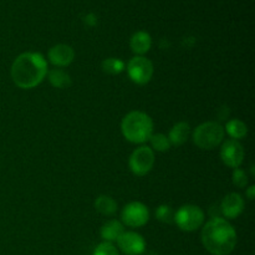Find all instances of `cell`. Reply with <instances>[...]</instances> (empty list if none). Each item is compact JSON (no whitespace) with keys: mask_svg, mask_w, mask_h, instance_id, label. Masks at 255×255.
<instances>
[{"mask_svg":"<svg viewBox=\"0 0 255 255\" xmlns=\"http://www.w3.org/2000/svg\"><path fill=\"white\" fill-rule=\"evenodd\" d=\"M47 75V62L40 52H24L14 60L11 79L19 89L30 90L39 86Z\"/></svg>","mask_w":255,"mask_h":255,"instance_id":"obj_1","label":"cell"},{"mask_svg":"<svg viewBox=\"0 0 255 255\" xmlns=\"http://www.w3.org/2000/svg\"><path fill=\"white\" fill-rule=\"evenodd\" d=\"M203 247L213 255H228L237 246V232L228 221L214 217L202 229Z\"/></svg>","mask_w":255,"mask_h":255,"instance_id":"obj_2","label":"cell"},{"mask_svg":"<svg viewBox=\"0 0 255 255\" xmlns=\"http://www.w3.org/2000/svg\"><path fill=\"white\" fill-rule=\"evenodd\" d=\"M121 131L125 138L132 143H144L153 134V121L142 111H132L124 117Z\"/></svg>","mask_w":255,"mask_h":255,"instance_id":"obj_3","label":"cell"},{"mask_svg":"<svg viewBox=\"0 0 255 255\" xmlns=\"http://www.w3.org/2000/svg\"><path fill=\"white\" fill-rule=\"evenodd\" d=\"M224 134H226V131H224L223 126H221L218 122L209 121L199 125L194 129L192 137H193L194 144L198 148L211 151L223 142Z\"/></svg>","mask_w":255,"mask_h":255,"instance_id":"obj_4","label":"cell"},{"mask_svg":"<svg viewBox=\"0 0 255 255\" xmlns=\"http://www.w3.org/2000/svg\"><path fill=\"white\" fill-rule=\"evenodd\" d=\"M174 223L181 231L194 232L204 223V212L198 206L186 204L174 213Z\"/></svg>","mask_w":255,"mask_h":255,"instance_id":"obj_5","label":"cell"},{"mask_svg":"<svg viewBox=\"0 0 255 255\" xmlns=\"http://www.w3.org/2000/svg\"><path fill=\"white\" fill-rule=\"evenodd\" d=\"M129 169L132 173L136 176H146L154 164V152L152 151L151 147L141 146L132 152L129 157Z\"/></svg>","mask_w":255,"mask_h":255,"instance_id":"obj_6","label":"cell"},{"mask_svg":"<svg viewBox=\"0 0 255 255\" xmlns=\"http://www.w3.org/2000/svg\"><path fill=\"white\" fill-rule=\"evenodd\" d=\"M127 72L134 84L146 85L153 76V64L144 56H134L127 64Z\"/></svg>","mask_w":255,"mask_h":255,"instance_id":"obj_7","label":"cell"},{"mask_svg":"<svg viewBox=\"0 0 255 255\" xmlns=\"http://www.w3.org/2000/svg\"><path fill=\"white\" fill-rule=\"evenodd\" d=\"M122 222L131 228L143 227L149 219L148 208L141 202H131L124 207L121 213Z\"/></svg>","mask_w":255,"mask_h":255,"instance_id":"obj_8","label":"cell"},{"mask_svg":"<svg viewBox=\"0 0 255 255\" xmlns=\"http://www.w3.org/2000/svg\"><path fill=\"white\" fill-rule=\"evenodd\" d=\"M221 158L226 166L231 168H239L244 161V148L237 139H227L221 149Z\"/></svg>","mask_w":255,"mask_h":255,"instance_id":"obj_9","label":"cell"},{"mask_svg":"<svg viewBox=\"0 0 255 255\" xmlns=\"http://www.w3.org/2000/svg\"><path fill=\"white\" fill-rule=\"evenodd\" d=\"M117 246L126 255H141L146 249V242L136 232H124L117 239Z\"/></svg>","mask_w":255,"mask_h":255,"instance_id":"obj_10","label":"cell"},{"mask_svg":"<svg viewBox=\"0 0 255 255\" xmlns=\"http://www.w3.org/2000/svg\"><path fill=\"white\" fill-rule=\"evenodd\" d=\"M50 62L57 67L69 66L75 59V51L70 45L57 44L49 50Z\"/></svg>","mask_w":255,"mask_h":255,"instance_id":"obj_11","label":"cell"},{"mask_svg":"<svg viewBox=\"0 0 255 255\" xmlns=\"http://www.w3.org/2000/svg\"><path fill=\"white\" fill-rule=\"evenodd\" d=\"M244 199L238 193H229L221 203V212L226 218L236 219L243 213Z\"/></svg>","mask_w":255,"mask_h":255,"instance_id":"obj_12","label":"cell"},{"mask_svg":"<svg viewBox=\"0 0 255 255\" xmlns=\"http://www.w3.org/2000/svg\"><path fill=\"white\" fill-rule=\"evenodd\" d=\"M189 136H191V126H189L188 122H178V124L174 125L171 128V131H169V143H171V146L179 147L188 141Z\"/></svg>","mask_w":255,"mask_h":255,"instance_id":"obj_13","label":"cell"},{"mask_svg":"<svg viewBox=\"0 0 255 255\" xmlns=\"http://www.w3.org/2000/svg\"><path fill=\"white\" fill-rule=\"evenodd\" d=\"M129 46H131V50L134 54L142 56L151 49L152 39L148 32L141 30V31H137L132 35L131 40H129Z\"/></svg>","mask_w":255,"mask_h":255,"instance_id":"obj_14","label":"cell"},{"mask_svg":"<svg viewBox=\"0 0 255 255\" xmlns=\"http://www.w3.org/2000/svg\"><path fill=\"white\" fill-rule=\"evenodd\" d=\"M125 228L124 224L121 222L116 221V219H111V221L106 222L101 228V238L105 242L109 243H114L117 242V239L124 234Z\"/></svg>","mask_w":255,"mask_h":255,"instance_id":"obj_15","label":"cell"},{"mask_svg":"<svg viewBox=\"0 0 255 255\" xmlns=\"http://www.w3.org/2000/svg\"><path fill=\"white\" fill-rule=\"evenodd\" d=\"M47 79H49V82L55 89H69L72 85V80L70 75L61 69H52L47 71Z\"/></svg>","mask_w":255,"mask_h":255,"instance_id":"obj_16","label":"cell"},{"mask_svg":"<svg viewBox=\"0 0 255 255\" xmlns=\"http://www.w3.org/2000/svg\"><path fill=\"white\" fill-rule=\"evenodd\" d=\"M95 208L102 216L111 217L117 212V202L112 197L102 194V196L97 197L95 201Z\"/></svg>","mask_w":255,"mask_h":255,"instance_id":"obj_17","label":"cell"},{"mask_svg":"<svg viewBox=\"0 0 255 255\" xmlns=\"http://www.w3.org/2000/svg\"><path fill=\"white\" fill-rule=\"evenodd\" d=\"M224 131H227V133L232 137V139H237L238 141V139L244 138L248 134V127L241 120H231L227 124Z\"/></svg>","mask_w":255,"mask_h":255,"instance_id":"obj_18","label":"cell"},{"mask_svg":"<svg viewBox=\"0 0 255 255\" xmlns=\"http://www.w3.org/2000/svg\"><path fill=\"white\" fill-rule=\"evenodd\" d=\"M149 142H151L152 151L167 152L171 148V143H169L168 137L163 133L152 134L151 138H149Z\"/></svg>","mask_w":255,"mask_h":255,"instance_id":"obj_19","label":"cell"},{"mask_svg":"<svg viewBox=\"0 0 255 255\" xmlns=\"http://www.w3.org/2000/svg\"><path fill=\"white\" fill-rule=\"evenodd\" d=\"M102 70L110 75H117L125 70V62L115 57H109L102 61Z\"/></svg>","mask_w":255,"mask_h":255,"instance_id":"obj_20","label":"cell"},{"mask_svg":"<svg viewBox=\"0 0 255 255\" xmlns=\"http://www.w3.org/2000/svg\"><path fill=\"white\" fill-rule=\"evenodd\" d=\"M174 213L176 212L172 209V207L167 206V204H162L157 208L156 217L159 222L162 223H173L174 222Z\"/></svg>","mask_w":255,"mask_h":255,"instance_id":"obj_21","label":"cell"},{"mask_svg":"<svg viewBox=\"0 0 255 255\" xmlns=\"http://www.w3.org/2000/svg\"><path fill=\"white\" fill-rule=\"evenodd\" d=\"M92 255H120V253L114 244L109 243V242H104V243L99 244L96 247Z\"/></svg>","mask_w":255,"mask_h":255,"instance_id":"obj_22","label":"cell"},{"mask_svg":"<svg viewBox=\"0 0 255 255\" xmlns=\"http://www.w3.org/2000/svg\"><path fill=\"white\" fill-rule=\"evenodd\" d=\"M233 183L234 186H237L238 188H246L247 184H248V176H247L246 172L241 168H236L233 171Z\"/></svg>","mask_w":255,"mask_h":255,"instance_id":"obj_23","label":"cell"},{"mask_svg":"<svg viewBox=\"0 0 255 255\" xmlns=\"http://www.w3.org/2000/svg\"><path fill=\"white\" fill-rule=\"evenodd\" d=\"M247 197H248L251 201H253L254 197H255V187L251 186L248 189H247Z\"/></svg>","mask_w":255,"mask_h":255,"instance_id":"obj_24","label":"cell"}]
</instances>
